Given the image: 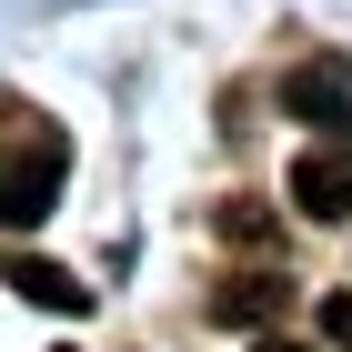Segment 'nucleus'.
Here are the masks:
<instances>
[{
	"mask_svg": "<svg viewBox=\"0 0 352 352\" xmlns=\"http://www.w3.org/2000/svg\"><path fill=\"white\" fill-rule=\"evenodd\" d=\"M60 182H71V131L41 111H10L0 121V232H30L60 201Z\"/></svg>",
	"mask_w": 352,
	"mask_h": 352,
	"instance_id": "f257e3e1",
	"label": "nucleus"
},
{
	"mask_svg": "<svg viewBox=\"0 0 352 352\" xmlns=\"http://www.w3.org/2000/svg\"><path fill=\"white\" fill-rule=\"evenodd\" d=\"M282 111L312 131H352V60H302L282 71Z\"/></svg>",
	"mask_w": 352,
	"mask_h": 352,
	"instance_id": "f03ea898",
	"label": "nucleus"
},
{
	"mask_svg": "<svg viewBox=\"0 0 352 352\" xmlns=\"http://www.w3.org/2000/svg\"><path fill=\"white\" fill-rule=\"evenodd\" d=\"M292 201H302V221H352V151H302Z\"/></svg>",
	"mask_w": 352,
	"mask_h": 352,
	"instance_id": "7ed1b4c3",
	"label": "nucleus"
},
{
	"mask_svg": "<svg viewBox=\"0 0 352 352\" xmlns=\"http://www.w3.org/2000/svg\"><path fill=\"white\" fill-rule=\"evenodd\" d=\"M0 272H10V292H21V302H51V312H91V282H71V272H60V262H41V252H10Z\"/></svg>",
	"mask_w": 352,
	"mask_h": 352,
	"instance_id": "20e7f679",
	"label": "nucleus"
},
{
	"mask_svg": "<svg viewBox=\"0 0 352 352\" xmlns=\"http://www.w3.org/2000/svg\"><path fill=\"white\" fill-rule=\"evenodd\" d=\"M212 312H221V322H262V312H282V272H242V282H221Z\"/></svg>",
	"mask_w": 352,
	"mask_h": 352,
	"instance_id": "39448f33",
	"label": "nucleus"
},
{
	"mask_svg": "<svg viewBox=\"0 0 352 352\" xmlns=\"http://www.w3.org/2000/svg\"><path fill=\"white\" fill-rule=\"evenodd\" d=\"M322 332H332V342H352V292H332V302H322Z\"/></svg>",
	"mask_w": 352,
	"mask_h": 352,
	"instance_id": "423d86ee",
	"label": "nucleus"
},
{
	"mask_svg": "<svg viewBox=\"0 0 352 352\" xmlns=\"http://www.w3.org/2000/svg\"><path fill=\"white\" fill-rule=\"evenodd\" d=\"M252 352H302V342H282V332H272V342H252Z\"/></svg>",
	"mask_w": 352,
	"mask_h": 352,
	"instance_id": "0eeeda50",
	"label": "nucleus"
}]
</instances>
